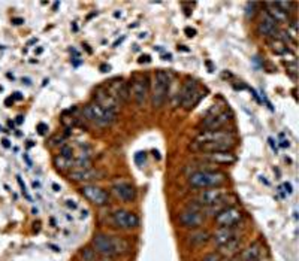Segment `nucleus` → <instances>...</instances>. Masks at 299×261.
Listing matches in <instances>:
<instances>
[{
    "label": "nucleus",
    "instance_id": "obj_43",
    "mask_svg": "<svg viewBox=\"0 0 299 261\" xmlns=\"http://www.w3.org/2000/svg\"><path fill=\"white\" fill-rule=\"evenodd\" d=\"M17 123H18V124H21V123H23V117H21V115L17 118Z\"/></svg>",
    "mask_w": 299,
    "mask_h": 261
},
{
    "label": "nucleus",
    "instance_id": "obj_21",
    "mask_svg": "<svg viewBox=\"0 0 299 261\" xmlns=\"http://www.w3.org/2000/svg\"><path fill=\"white\" fill-rule=\"evenodd\" d=\"M209 239H211V235L207 230L198 228V230H192V233L187 236V245L192 248H198V246L205 245Z\"/></svg>",
    "mask_w": 299,
    "mask_h": 261
},
{
    "label": "nucleus",
    "instance_id": "obj_42",
    "mask_svg": "<svg viewBox=\"0 0 299 261\" xmlns=\"http://www.w3.org/2000/svg\"><path fill=\"white\" fill-rule=\"evenodd\" d=\"M23 82H25V85H30V84H32L29 78H23Z\"/></svg>",
    "mask_w": 299,
    "mask_h": 261
},
{
    "label": "nucleus",
    "instance_id": "obj_25",
    "mask_svg": "<svg viewBox=\"0 0 299 261\" xmlns=\"http://www.w3.org/2000/svg\"><path fill=\"white\" fill-rule=\"evenodd\" d=\"M257 8H259V3L257 2H249L246 5V17L247 20H253L257 14Z\"/></svg>",
    "mask_w": 299,
    "mask_h": 261
},
{
    "label": "nucleus",
    "instance_id": "obj_34",
    "mask_svg": "<svg viewBox=\"0 0 299 261\" xmlns=\"http://www.w3.org/2000/svg\"><path fill=\"white\" fill-rule=\"evenodd\" d=\"M185 33H187V36H188V38H193V36L196 35V30H195V28H188V27H187V28H185Z\"/></svg>",
    "mask_w": 299,
    "mask_h": 261
},
{
    "label": "nucleus",
    "instance_id": "obj_41",
    "mask_svg": "<svg viewBox=\"0 0 299 261\" xmlns=\"http://www.w3.org/2000/svg\"><path fill=\"white\" fill-rule=\"evenodd\" d=\"M68 206L72 209H76V203H70V200H68Z\"/></svg>",
    "mask_w": 299,
    "mask_h": 261
},
{
    "label": "nucleus",
    "instance_id": "obj_14",
    "mask_svg": "<svg viewBox=\"0 0 299 261\" xmlns=\"http://www.w3.org/2000/svg\"><path fill=\"white\" fill-rule=\"evenodd\" d=\"M280 33V24L273 20L268 14H263L260 21L257 22V35L265 39H276Z\"/></svg>",
    "mask_w": 299,
    "mask_h": 261
},
{
    "label": "nucleus",
    "instance_id": "obj_23",
    "mask_svg": "<svg viewBox=\"0 0 299 261\" xmlns=\"http://www.w3.org/2000/svg\"><path fill=\"white\" fill-rule=\"evenodd\" d=\"M265 8H266V12L265 14H268L273 20H276L278 24H281V22H284V21H287L289 20V17L286 15V14H283L281 12V9L277 6V3L276 2H268V3H265Z\"/></svg>",
    "mask_w": 299,
    "mask_h": 261
},
{
    "label": "nucleus",
    "instance_id": "obj_27",
    "mask_svg": "<svg viewBox=\"0 0 299 261\" xmlns=\"http://www.w3.org/2000/svg\"><path fill=\"white\" fill-rule=\"evenodd\" d=\"M278 193L281 194L283 198H286V197H289L292 193H293V188H292V184L290 182H284L280 188H278Z\"/></svg>",
    "mask_w": 299,
    "mask_h": 261
},
{
    "label": "nucleus",
    "instance_id": "obj_31",
    "mask_svg": "<svg viewBox=\"0 0 299 261\" xmlns=\"http://www.w3.org/2000/svg\"><path fill=\"white\" fill-rule=\"evenodd\" d=\"M17 181H18V184H20V187H21V191H23V194L25 196V198H27L29 201H32V197H30V194L27 193V188H25V184L23 182L21 176H17Z\"/></svg>",
    "mask_w": 299,
    "mask_h": 261
},
{
    "label": "nucleus",
    "instance_id": "obj_12",
    "mask_svg": "<svg viewBox=\"0 0 299 261\" xmlns=\"http://www.w3.org/2000/svg\"><path fill=\"white\" fill-rule=\"evenodd\" d=\"M207 142H233L236 143V133L232 130H211V131H201L193 143H207Z\"/></svg>",
    "mask_w": 299,
    "mask_h": 261
},
{
    "label": "nucleus",
    "instance_id": "obj_26",
    "mask_svg": "<svg viewBox=\"0 0 299 261\" xmlns=\"http://www.w3.org/2000/svg\"><path fill=\"white\" fill-rule=\"evenodd\" d=\"M79 257L83 261H96V252L93 251V248H81Z\"/></svg>",
    "mask_w": 299,
    "mask_h": 261
},
{
    "label": "nucleus",
    "instance_id": "obj_11",
    "mask_svg": "<svg viewBox=\"0 0 299 261\" xmlns=\"http://www.w3.org/2000/svg\"><path fill=\"white\" fill-rule=\"evenodd\" d=\"M150 88H151V82H150V76L145 75H135L132 85H130V94H133V99L137 102L138 106H144L148 96H150Z\"/></svg>",
    "mask_w": 299,
    "mask_h": 261
},
{
    "label": "nucleus",
    "instance_id": "obj_30",
    "mask_svg": "<svg viewBox=\"0 0 299 261\" xmlns=\"http://www.w3.org/2000/svg\"><path fill=\"white\" fill-rule=\"evenodd\" d=\"M202 261H222V255L215 254V252H209L202 258Z\"/></svg>",
    "mask_w": 299,
    "mask_h": 261
},
{
    "label": "nucleus",
    "instance_id": "obj_35",
    "mask_svg": "<svg viewBox=\"0 0 299 261\" xmlns=\"http://www.w3.org/2000/svg\"><path fill=\"white\" fill-rule=\"evenodd\" d=\"M12 99H14V100H23V94H21L20 91H17V93H14Z\"/></svg>",
    "mask_w": 299,
    "mask_h": 261
},
{
    "label": "nucleus",
    "instance_id": "obj_8",
    "mask_svg": "<svg viewBox=\"0 0 299 261\" xmlns=\"http://www.w3.org/2000/svg\"><path fill=\"white\" fill-rule=\"evenodd\" d=\"M244 211L235 205L225 208L223 211H220L215 217H214V224L217 227H238L242 221H244Z\"/></svg>",
    "mask_w": 299,
    "mask_h": 261
},
{
    "label": "nucleus",
    "instance_id": "obj_10",
    "mask_svg": "<svg viewBox=\"0 0 299 261\" xmlns=\"http://www.w3.org/2000/svg\"><path fill=\"white\" fill-rule=\"evenodd\" d=\"M79 193L86 200H89L92 205L97 206V208L108 206V203H110V193L96 184H84L79 188Z\"/></svg>",
    "mask_w": 299,
    "mask_h": 261
},
{
    "label": "nucleus",
    "instance_id": "obj_7",
    "mask_svg": "<svg viewBox=\"0 0 299 261\" xmlns=\"http://www.w3.org/2000/svg\"><path fill=\"white\" fill-rule=\"evenodd\" d=\"M202 96H204L202 94V90L199 88L198 82L188 78L184 84H183L181 90H180V103H181V106L185 110H192V109L199 103V100L202 99Z\"/></svg>",
    "mask_w": 299,
    "mask_h": 261
},
{
    "label": "nucleus",
    "instance_id": "obj_39",
    "mask_svg": "<svg viewBox=\"0 0 299 261\" xmlns=\"http://www.w3.org/2000/svg\"><path fill=\"white\" fill-rule=\"evenodd\" d=\"M100 69H102V72H110V66H100Z\"/></svg>",
    "mask_w": 299,
    "mask_h": 261
},
{
    "label": "nucleus",
    "instance_id": "obj_4",
    "mask_svg": "<svg viewBox=\"0 0 299 261\" xmlns=\"http://www.w3.org/2000/svg\"><path fill=\"white\" fill-rule=\"evenodd\" d=\"M83 113H84V118L87 121H90L97 127H110L117 118V112L105 109L103 106L97 105L96 102L86 105Z\"/></svg>",
    "mask_w": 299,
    "mask_h": 261
},
{
    "label": "nucleus",
    "instance_id": "obj_40",
    "mask_svg": "<svg viewBox=\"0 0 299 261\" xmlns=\"http://www.w3.org/2000/svg\"><path fill=\"white\" fill-rule=\"evenodd\" d=\"M2 142H3V147H5V148H9V140H8V139H3Z\"/></svg>",
    "mask_w": 299,
    "mask_h": 261
},
{
    "label": "nucleus",
    "instance_id": "obj_32",
    "mask_svg": "<svg viewBox=\"0 0 299 261\" xmlns=\"http://www.w3.org/2000/svg\"><path fill=\"white\" fill-rule=\"evenodd\" d=\"M36 130H38V133H39L41 136H44V134H46V131H48V126L44 124V123H41V124H38Z\"/></svg>",
    "mask_w": 299,
    "mask_h": 261
},
{
    "label": "nucleus",
    "instance_id": "obj_6",
    "mask_svg": "<svg viewBox=\"0 0 299 261\" xmlns=\"http://www.w3.org/2000/svg\"><path fill=\"white\" fill-rule=\"evenodd\" d=\"M110 221L113 224V227L118 230H133L138 228L141 224L138 214H135L133 211L129 209H115L110 215Z\"/></svg>",
    "mask_w": 299,
    "mask_h": 261
},
{
    "label": "nucleus",
    "instance_id": "obj_18",
    "mask_svg": "<svg viewBox=\"0 0 299 261\" xmlns=\"http://www.w3.org/2000/svg\"><path fill=\"white\" fill-rule=\"evenodd\" d=\"M111 93V96L114 97L117 102H129V97H130V87L127 82H124L123 79H115L113 81V85L111 90H108Z\"/></svg>",
    "mask_w": 299,
    "mask_h": 261
},
{
    "label": "nucleus",
    "instance_id": "obj_9",
    "mask_svg": "<svg viewBox=\"0 0 299 261\" xmlns=\"http://www.w3.org/2000/svg\"><path fill=\"white\" fill-rule=\"evenodd\" d=\"M111 193L114 194L117 200L123 203H135L138 198L137 187L126 179H117L111 184Z\"/></svg>",
    "mask_w": 299,
    "mask_h": 261
},
{
    "label": "nucleus",
    "instance_id": "obj_22",
    "mask_svg": "<svg viewBox=\"0 0 299 261\" xmlns=\"http://www.w3.org/2000/svg\"><path fill=\"white\" fill-rule=\"evenodd\" d=\"M260 255H262V245L259 242H254L241 252V261H259Z\"/></svg>",
    "mask_w": 299,
    "mask_h": 261
},
{
    "label": "nucleus",
    "instance_id": "obj_37",
    "mask_svg": "<svg viewBox=\"0 0 299 261\" xmlns=\"http://www.w3.org/2000/svg\"><path fill=\"white\" fill-rule=\"evenodd\" d=\"M12 22H14V24H17V25H20V24H23L24 20H21V18H14Z\"/></svg>",
    "mask_w": 299,
    "mask_h": 261
},
{
    "label": "nucleus",
    "instance_id": "obj_1",
    "mask_svg": "<svg viewBox=\"0 0 299 261\" xmlns=\"http://www.w3.org/2000/svg\"><path fill=\"white\" fill-rule=\"evenodd\" d=\"M92 248L96 254L103 258H114L120 255H126L130 252L132 246L129 240L118 236H111L108 233H94L92 239Z\"/></svg>",
    "mask_w": 299,
    "mask_h": 261
},
{
    "label": "nucleus",
    "instance_id": "obj_36",
    "mask_svg": "<svg viewBox=\"0 0 299 261\" xmlns=\"http://www.w3.org/2000/svg\"><path fill=\"white\" fill-rule=\"evenodd\" d=\"M280 147H283V148H289V140H281Z\"/></svg>",
    "mask_w": 299,
    "mask_h": 261
},
{
    "label": "nucleus",
    "instance_id": "obj_38",
    "mask_svg": "<svg viewBox=\"0 0 299 261\" xmlns=\"http://www.w3.org/2000/svg\"><path fill=\"white\" fill-rule=\"evenodd\" d=\"M144 62H150V57H148V55H144V57H141L139 63H144Z\"/></svg>",
    "mask_w": 299,
    "mask_h": 261
},
{
    "label": "nucleus",
    "instance_id": "obj_17",
    "mask_svg": "<svg viewBox=\"0 0 299 261\" xmlns=\"http://www.w3.org/2000/svg\"><path fill=\"white\" fill-rule=\"evenodd\" d=\"M236 236H239L236 227H233V228H230V227H217V230L211 235V239L209 240H212V243L217 248H220V246H223L225 243H228L229 240L236 238Z\"/></svg>",
    "mask_w": 299,
    "mask_h": 261
},
{
    "label": "nucleus",
    "instance_id": "obj_13",
    "mask_svg": "<svg viewBox=\"0 0 299 261\" xmlns=\"http://www.w3.org/2000/svg\"><path fill=\"white\" fill-rule=\"evenodd\" d=\"M230 120H232V113L228 112V110H223V112L209 115L205 120H202L201 127L204 129L202 131L220 130V129H225V126L229 123Z\"/></svg>",
    "mask_w": 299,
    "mask_h": 261
},
{
    "label": "nucleus",
    "instance_id": "obj_33",
    "mask_svg": "<svg viewBox=\"0 0 299 261\" xmlns=\"http://www.w3.org/2000/svg\"><path fill=\"white\" fill-rule=\"evenodd\" d=\"M268 142H269V147L273 148V151H274V153L277 154V151H278V147H277L276 140H274L273 137H269V139H268Z\"/></svg>",
    "mask_w": 299,
    "mask_h": 261
},
{
    "label": "nucleus",
    "instance_id": "obj_5",
    "mask_svg": "<svg viewBox=\"0 0 299 261\" xmlns=\"http://www.w3.org/2000/svg\"><path fill=\"white\" fill-rule=\"evenodd\" d=\"M205 214L202 211L201 206H198L195 201L188 203L184 209L178 214L177 221L178 225L183 228H188V230H198L205 224Z\"/></svg>",
    "mask_w": 299,
    "mask_h": 261
},
{
    "label": "nucleus",
    "instance_id": "obj_15",
    "mask_svg": "<svg viewBox=\"0 0 299 261\" xmlns=\"http://www.w3.org/2000/svg\"><path fill=\"white\" fill-rule=\"evenodd\" d=\"M69 179L73 182H84V184H93V181L103 179V172L94 167H86V169H75L69 173Z\"/></svg>",
    "mask_w": 299,
    "mask_h": 261
},
{
    "label": "nucleus",
    "instance_id": "obj_29",
    "mask_svg": "<svg viewBox=\"0 0 299 261\" xmlns=\"http://www.w3.org/2000/svg\"><path fill=\"white\" fill-rule=\"evenodd\" d=\"M145 161H147V154L142 153V151L135 154V163L138 164L139 167H142L145 164Z\"/></svg>",
    "mask_w": 299,
    "mask_h": 261
},
{
    "label": "nucleus",
    "instance_id": "obj_3",
    "mask_svg": "<svg viewBox=\"0 0 299 261\" xmlns=\"http://www.w3.org/2000/svg\"><path fill=\"white\" fill-rule=\"evenodd\" d=\"M171 90V75L166 70H157L150 88V97H151V106L159 110L165 106Z\"/></svg>",
    "mask_w": 299,
    "mask_h": 261
},
{
    "label": "nucleus",
    "instance_id": "obj_19",
    "mask_svg": "<svg viewBox=\"0 0 299 261\" xmlns=\"http://www.w3.org/2000/svg\"><path fill=\"white\" fill-rule=\"evenodd\" d=\"M94 102L100 106H103L105 109H110V110H114L117 112V100L111 96V93L105 88H97L96 90V96H94Z\"/></svg>",
    "mask_w": 299,
    "mask_h": 261
},
{
    "label": "nucleus",
    "instance_id": "obj_28",
    "mask_svg": "<svg viewBox=\"0 0 299 261\" xmlns=\"http://www.w3.org/2000/svg\"><path fill=\"white\" fill-rule=\"evenodd\" d=\"M60 155L65 157V158H68V160H73V150H72V147H69V145H63V147L60 148Z\"/></svg>",
    "mask_w": 299,
    "mask_h": 261
},
{
    "label": "nucleus",
    "instance_id": "obj_24",
    "mask_svg": "<svg viewBox=\"0 0 299 261\" xmlns=\"http://www.w3.org/2000/svg\"><path fill=\"white\" fill-rule=\"evenodd\" d=\"M54 163H56L57 169H62V170H68V169L75 167V161L73 160H68V158L62 157V155H57L54 158Z\"/></svg>",
    "mask_w": 299,
    "mask_h": 261
},
{
    "label": "nucleus",
    "instance_id": "obj_20",
    "mask_svg": "<svg viewBox=\"0 0 299 261\" xmlns=\"http://www.w3.org/2000/svg\"><path fill=\"white\" fill-rule=\"evenodd\" d=\"M241 245H242V238L241 236H236L232 240H229L228 243H225L223 246L219 248V254L223 255V257H236L239 255V249H241Z\"/></svg>",
    "mask_w": 299,
    "mask_h": 261
},
{
    "label": "nucleus",
    "instance_id": "obj_16",
    "mask_svg": "<svg viewBox=\"0 0 299 261\" xmlns=\"http://www.w3.org/2000/svg\"><path fill=\"white\" fill-rule=\"evenodd\" d=\"M201 158L209 163L211 166H229L236 161V157L232 151L222 153H201Z\"/></svg>",
    "mask_w": 299,
    "mask_h": 261
},
{
    "label": "nucleus",
    "instance_id": "obj_2",
    "mask_svg": "<svg viewBox=\"0 0 299 261\" xmlns=\"http://www.w3.org/2000/svg\"><path fill=\"white\" fill-rule=\"evenodd\" d=\"M187 182L195 190H207V188H219L228 182V176L214 169H198L188 175Z\"/></svg>",
    "mask_w": 299,
    "mask_h": 261
}]
</instances>
